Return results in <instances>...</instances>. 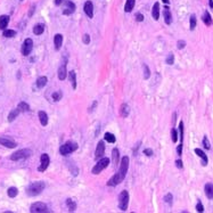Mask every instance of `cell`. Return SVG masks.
Listing matches in <instances>:
<instances>
[{
    "mask_svg": "<svg viewBox=\"0 0 213 213\" xmlns=\"http://www.w3.org/2000/svg\"><path fill=\"white\" fill-rule=\"evenodd\" d=\"M172 200H173V197H172V194H166L165 196H164V202L165 203H168L169 205H171L172 204Z\"/></svg>",
    "mask_w": 213,
    "mask_h": 213,
    "instance_id": "obj_39",
    "label": "cell"
},
{
    "mask_svg": "<svg viewBox=\"0 0 213 213\" xmlns=\"http://www.w3.org/2000/svg\"><path fill=\"white\" fill-rule=\"evenodd\" d=\"M62 91H55V93H53V99L55 100V102H59L61 99H62Z\"/></svg>",
    "mask_w": 213,
    "mask_h": 213,
    "instance_id": "obj_38",
    "label": "cell"
},
{
    "mask_svg": "<svg viewBox=\"0 0 213 213\" xmlns=\"http://www.w3.org/2000/svg\"><path fill=\"white\" fill-rule=\"evenodd\" d=\"M105 140H106V141H108V143H111V144H113V143H115L116 138H115V136H114L113 133L106 132V133H105Z\"/></svg>",
    "mask_w": 213,
    "mask_h": 213,
    "instance_id": "obj_35",
    "label": "cell"
},
{
    "mask_svg": "<svg viewBox=\"0 0 213 213\" xmlns=\"http://www.w3.org/2000/svg\"><path fill=\"white\" fill-rule=\"evenodd\" d=\"M175 165H177V168H178V169H182V166H184V165H182V161L177 160L175 161Z\"/></svg>",
    "mask_w": 213,
    "mask_h": 213,
    "instance_id": "obj_50",
    "label": "cell"
},
{
    "mask_svg": "<svg viewBox=\"0 0 213 213\" xmlns=\"http://www.w3.org/2000/svg\"><path fill=\"white\" fill-rule=\"evenodd\" d=\"M209 3H210V8H213V5H212V0H209Z\"/></svg>",
    "mask_w": 213,
    "mask_h": 213,
    "instance_id": "obj_54",
    "label": "cell"
},
{
    "mask_svg": "<svg viewBox=\"0 0 213 213\" xmlns=\"http://www.w3.org/2000/svg\"><path fill=\"white\" fill-rule=\"evenodd\" d=\"M58 79L59 80H65V78L67 77V70H66V61L64 62V64H62L59 68H58Z\"/></svg>",
    "mask_w": 213,
    "mask_h": 213,
    "instance_id": "obj_14",
    "label": "cell"
},
{
    "mask_svg": "<svg viewBox=\"0 0 213 213\" xmlns=\"http://www.w3.org/2000/svg\"><path fill=\"white\" fill-rule=\"evenodd\" d=\"M66 205H67V207H68V211H70V212H74V211L77 210V204H75V202L72 200V198H67Z\"/></svg>",
    "mask_w": 213,
    "mask_h": 213,
    "instance_id": "obj_26",
    "label": "cell"
},
{
    "mask_svg": "<svg viewBox=\"0 0 213 213\" xmlns=\"http://www.w3.org/2000/svg\"><path fill=\"white\" fill-rule=\"evenodd\" d=\"M144 154L147 155V156H152V155H153V150H152L150 148H146V149L144 150Z\"/></svg>",
    "mask_w": 213,
    "mask_h": 213,
    "instance_id": "obj_47",
    "label": "cell"
},
{
    "mask_svg": "<svg viewBox=\"0 0 213 213\" xmlns=\"http://www.w3.org/2000/svg\"><path fill=\"white\" fill-rule=\"evenodd\" d=\"M130 113V107L128 106L127 104H122L120 107V115L122 118H128Z\"/></svg>",
    "mask_w": 213,
    "mask_h": 213,
    "instance_id": "obj_20",
    "label": "cell"
},
{
    "mask_svg": "<svg viewBox=\"0 0 213 213\" xmlns=\"http://www.w3.org/2000/svg\"><path fill=\"white\" fill-rule=\"evenodd\" d=\"M45 182L43 181H37V182H32L30 186L27 187L26 193L27 195L30 196H37V195H40L41 193L45 189Z\"/></svg>",
    "mask_w": 213,
    "mask_h": 213,
    "instance_id": "obj_1",
    "label": "cell"
},
{
    "mask_svg": "<svg viewBox=\"0 0 213 213\" xmlns=\"http://www.w3.org/2000/svg\"><path fill=\"white\" fill-rule=\"evenodd\" d=\"M179 131H180V140H181V143H182V139H184V122L181 121L180 123H179Z\"/></svg>",
    "mask_w": 213,
    "mask_h": 213,
    "instance_id": "obj_42",
    "label": "cell"
},
{
    "mask_svg": "<svg viewBox=\"0 0 213 213\" xmlns=\"http://www.w3.org/2000/svg\"><path fill=\"white\" fill-rule=\"evenodd\" d=\"M48 206L45 204V203H41V202H37V203H33L30 207V212L31 213H45L48 212Z\"/></svg>",
    "mask_w": 213,
    "mask_h": 213,
    "instance_id": "obj_6",
    "label": "cell"
},
{
    "mask_svg": "<svg viewBox=\"0 0 213 213\" xmlns=\"http://www.w3.org/2000/svg\"><path fill=\"white\" fill-rule=\"evenodd\" d=\"M163 15H164V21L168 25H170L172 23V15H171V10L169 8V6H165L164 7V10H163Z\"/></svg>",
    "mask_w": 213,
    "mask_h": 213,
    "instance_id": "obj_15",
    "label": "cell"
},
{
    "mask_svg": "<svg viewBox=\"0 0 213 213\" xmlns=\"http://www.w3.org/2000/svg\"><path fill=\"white\" fill-rule=\"evenodd\" d=\"M7 194H8V196L9 197H16L17 196V194H18V189L16 188V187H10V188H8V190H7Z\"/></svg>",
    "mask_w": 213,
    "mask_h": 213,
    "instance_id": "obj_32",
    "label": "cell"
},
{
    "mask_svg": "<svg viewBox=\"0 0 213 213\" xmlns=\"http://www.w3.org/2000/svg\"><path fill=\"white\" fill-rule=\"evenodd\" d=\"M186 47V41L185 40H179L177 42V48L178 49H184Z\"/></svg>",
    "mask_w": 213,
    "mask_h": 213,
    "instance_id": "obj_44",
    "label": "cell"
},
{
    "mask_svg": "<svg viewBox=\"0 0 213 213\" xmlns=\"http://www.w3.org/2000/svg\"><path fill=\"white\" fill-rule=\"evenodd\" d=\"M75 3L70 1V0H65L64 1V9H63V14L64 15H71L75 12Z\"/></svg>",
    "mask_w": 213,
    "mask_h": 213,
    "instance_id": "obj_9",
    "label": "cell"
},
{
    "mask_svg": "<svg viewBox=\"0 0 213 213\" xmlns=\"http://www.w3.org/2000/svg\"><path fill=\"white\" fill-rule=\"evenodd\" d=\"M43 31H45V25H43V24H37L36 26L33 27V33L37 34V36L42 34Z\"/></svg>",
    "mask_w": 213,
    "mask_h": 213,
    "instance_id": "obj_30",
    "label": "cell"
},
{
    "mask_svg": "<svg viewBox=\"0 0 213 213\" xmlns=\"http://www.w3.org/2000/svg\"><path fill=\"white\" fill-rule=\"evenodd\" d=\"M177 153H178V155H179V156H181V153H182V143L177 147Z\"/></svg>",
    "mask_w": 213,
    "mask_h": 213,
    "instance_id": "obj_49",
    "label": "cell"
},
{
    "mask_svg": "<svg viewBox=\"0 0 213 213\" xmlns=\"http://www.w3.org/2000/svg\"><path fill=\"white\" fill-rule=\"evenodd\" d=\"M196 211H197V212H203V211H204V206H203V204H202L200 202H198V203L196 204Z\"/></svg>",
    "mask_w": 213,
    "mask_h": 213,
    "instance_id": "obj_45",
    "label": "cell"
},
{
    "mask_svg": "<svg viewBox=\"0 0 213 213\" xmlns=\"http://www.w3.org/2000/svg\"><path fill=\"white\" fill-rule=\"evenodd\" d=\"M203 22H204V24L205 25H207V26H210L211 24H212V17H211V15L209 12H205L204 15H203Z\"/></svg>",
    "mask_w": 213,
    "mask_h": 213,
    "instance_id": "obj_27",
    "label": "cell"
},
{
    "mask_svg": "<svg viewBox=\"0 0 213 213\" xmlns=\"http://www.w3.org/2000/svg\"><path fill=\"white\" fill-rule=\"evenodd\" d=\"M40 166L38 168V170L40 171V172H43V171H46L47 170V168L49 166V163H50V159H49V156H48V154H42L40 157Z\"/></svg>",
    "mask_w": 213,
    "mask_h": 213,
    "instance_id": "obj_11",
    "label": "cell"
},
{
    "mask_svg": "<svg viewBox=\"0 0 213 213\" xmlns=\"http://www.w3.org/2000/svg\"><path fill=\"white\" fill-rule=\"evenodd\" d=\"M109 164V159L108 157H102L99 159L98 162L95 164V166L93 168V174H99L104 169H106Z\"/></svg>",
    "mask_w": 213,
    "mask_h": 213,
    "instance_id": "obj_4",
    "label": "cell"
},
{
    "mask_svg": "<svg viewBox=\"0 0 213 213\" xmlns=\"http://www.w3.org/2000/svg\"><path fill=\"white\" fill-rule=\"evenodd\" d=\"M83 43H86V45L90 43V36L89 34H84L83 36Z\"/></svg>",
    "mask_w": 213,
    "mask_h": 213,
    "instance_id": "obj_46",
    "label": "cell"
},
{
    "mask_svg": "<svg viewBox=\"0 0 213 213\" xmlns=\"http://www.w3.org/2000/svg\"><path fill=\"white\" fill-rule=\"evenodd\" d=\"M136 19H137L138 22H143V21H144V15H143V14H137V15H136Z\"/></svg>",
    "mask_w": 213,
    "mask_h": 213,
    "instance_id": "obj_48",
    "label": "cell"
},
{
    "mask_svg": "<svg viewBox=\"0 0 213 213\" xmlns=\"http://www.w3.org/2000/svg\"><path fill=\"white\" fill-rule=\"evenodd\" d=\"M47 82H48V79H47L46 77H40L39 79H37V87H38L39 89H41V88L46 87Z\"/></svg>",
    "mask_w": 213,
    "mask_h": 213,
    "instance_id": "obj_29",
    "label": "cell"
},
{
    "mask_svg": "<svg viewBox=\"0 0 213 213\" xmlns=\"http://www.w3.org/2000/svg\"><path fill=\"white\" fill-rule=\"evenodd\" d=\"M54 2L56 6H59V5H62V2H64V0H55Z\"/></svg>",
    "mask_w": 213,
    "mask_h": 213,
    "instance_id": "obj_51",
    "label": "cell"
},
{
    "mask_svg": "<svg viewBox=\"0 0 213 213\" xmlns=\"http://www.w3.org/2000/svg\"><path fill=\"white\" fill-rule=\"evenodd\" d=\"M203 146H204L205 149H211V144H210L207 137H204L203 138Z\"/></svg>",
    "mask_w": 213,
    "mask_h": 213,
    "instance_id": "obj_41",
    "label": "cell"
},
{
    "mask_svg": "<svg viewBox=\"0 0 213 213\" xmlns=\"http://www.w3.org/2000/svg\"><path fill=\"white\" fill-rule=\"evenodd\" d=\"M195 153H196V154H197V155L200 156V159L203 160V165L205 166V165L207 164V161H209L207 156L205 155V153H204V152H203L202 149H200V148H196V149H195Z\"/></svg>",
    "mask_w": 213,
    "mask_h": 213,
    "instance_id": "obj_22",
    "label": "cell"
},
{
    "mask_svg": "<svg viewBox=\"0 0 213 213\" xmlns=\"http://www.w3.org/2000/svg\"><path fill=\"white\" fill-rule=\"evenodd\" d=\"M31 155H32V150H31V149H27V148H24V149L17 150V152H15L14 154H12L10 160L12 161L25 160V159H27V157H30Z\"/></svg>",
    "mask_w": 213,
    "mask_h": 213,
    "instance_id": "obj_3",
    "label": "cell"
},
{
    "mask_svg": "<svg viewBox=\"0 0 213 213\" xmlns=\"http://www.w3.org/2000/svg\"><path fill=\"white\" fill-rule=\"evenodd\" d=\"M128 168H129V157H128V156H124V157H122V160H121L120 170H119V172H120V174L123 177V178H125V175H127Z\"/></svg>",
    "mask_w": 213,
    "mask_h": 213,
    "instance_id": "obj_8",
    "label": "cell"
},
{
    "mask_svg": "<svg viewBox=\"0 0 213 213\" xmlns=\"http://www.w3.org/2000/svg\"><path fill=\"white\" fill-rule=\"evenodd\" d=\"M39 119H40L41 124H42L43 127H46V125L48 124V115L46 114V112H43V111H40V112H39Z\"/></svg>",
    "mask_w": 213,
    "mask_h": 213,
    "instance_id": "obj_24",
    "label": "cell"
},
{
    "mask_svg": "<svg viewBox=\"0 0 213 213\" xmlns=\"http://www.w3.org/2000/svg\"><path fill=\"white\" fill-rule=\"evenodd\" d=\"M129 205V193L127 190H122L119 195V209L121 211H127Z\"/></svg>",
    "mask_w": 213,
    "mask_h": 213,
    "instance_id": "obj_5",
    "label": "cell"
},
{
    "mask_svg": "<svg viewBox=\"0 0 213 213\" xmlns=\"http://www.w3.org/2000/svg\"><path fill=\"white\" fill-rule=\"evenodd\" d=\"M134 3H136V0H127L125 6H124V12H127V13L132 12L133 7H134Z\"/></svg>",
    "mask_w": 213,
    "mask_h": 213,
    "instance_id": "obj_23",
    "label": "cell"
},
{
    "mask_svg": "<svg viewBox=\"0 0 213 213\" xmlns=\"http://www.w3.org/2000/svg\"><path fill=\"white\" fill-rule=\"evenodd\" d=\"M171 139H172L173 143H177V140H178V134H177V130L175 129L171 130Z\"/></svg>",
    "mask_w": 213,
    "mask_h": 213,
    "instance_id": "obj_43",
    "label": "cell"
},
{
    "mask_svg": "<svg viewBox=\"0 0 213 213\" xmlns=\"http://www.w3.org/2000/svg\"><path fill=\"white\" fill-rule=\"evenodd\" d=\"M33 10H34V5H33V6L31 7V12H30V16H31V15L33 14Z\"/></svg>",
    "mask_w": 213,
    "mask_h": 213,
    "instance_id": "obj_52",
    "label": "cell"
},
{
    "mask_svg": "<svg viewBox=\"0 0 213 213\" xmlns=\"http://www.w3.org/2000/svg\"><path fill=\"white\" fill-rule=\"evenodd\" d=\"M17 108L19 109V112H27V111L30 109V106L27 105L26 103H24V102H21V103L18 104Z\"/></svg>",
    "mask_w": 213,
    "mask_h": 213,
    "instance_id": "obj_36",
    "label": "cell"
},
{
    "mask_svg": "<svg viewBox=\"0 0 213 213\" xmlns=\"http://www.w3.org/2000/svg\"><path fill=\"white\" fill-rule=\"evenodd\" d=\"M105 153V144L104 141H99L98 145H97V148H96V153H95V159L96 160H99L103 157Z\"/></svg>",
    "mask_w": 213,
    "mask_h": 213,
    "instance_id": "obj_12",
    "label": "cell"
},
{
    "mask_svg": "<svg viewBox=\"0 0 213 213\" xmlns=\"http://www.w3.org/2000/svg\"><path fill=\"white\" fill-rule=\"evenodd\" d=\"M8 23H9V16L8 15H1L0 16V30H6Z\"/></svg>",
    "mask_w": 213,
    "mask_h": 213,
    "instance_id": "obj_18",
    "label": "cell"
},
{
    "mask_svg": "<svg viewBox=\"0 0 213 213\" xmlns=\"http://www.w3.org/2000/svg\"><path fill=\"white\" fill-rule=\"evenodd\" d=\"M78 149V144L75 141H67L64 145H62L61 148H59V153L61 155H68L71 153H73L74 150Z\"/></svg>",
    "mask_w": 213,
    "mask_h": 213,
    "instance_id": "obj_2",
    "label": "cell"
},
{
    "mask_svg": "<svg viewBox=\"0 0 213 213\" xmlns=\"http://www.w3.org/2000/svg\"><path fill=\"white\" fill-rule=\"evenodd\" d=\"M0 144H1L2 146L7 147V148H15V147L17 146L15 141L10 140V139H8V138H3V137H1V138H0Z\"/></svg>",
    "mask_w": 213,
    "mask_h": 213,
    "instance_id": "obj_16",
    "label": "cell"
},
{
    "mask_svg": "<svg viewBox=\"0 0 213 213\" xmlns=\"http://www.w3.org/2000/svg\"><path fill=\"white\" fill-rule=\"evenodd\" d=\"M84 13L87 14V16L89 17V18H93V2L90 1V0H88V1H86V3H84Z\"/></svg>",
    "mask_w": 213,
    "mask_h": 213,
    "instance_id": "obj_13",
    "label": "cell"
},
{
    "mask_svg": "<svg viewBox=\"0 0 213 213\" xmlns=\"http://www.w3.org/2000/svg\"><path fill=\"white\" fill-rule=\"evenodd\" d=\"M112 154H113V162H114V165L116 166L118 163H119V155H120L119 149H118V148H114L113 152H112Z\"/></svg>",
    "mask_w": 213,
    "mask_h": 213,
    "instance_id": "obj_33",
    "label": "cell"
},
{
    "mask_svg": "<svg viewBox=\"0 0 213 213\" xmlns=\"http://www.w3.org/2000/svg\"><path fill=\"white\" fill-rule=\"evenodd\" d=\"M2 36L5 38H14L16 36V31H14V30H5Z\"/></svg>",
    "mask_w": 213,
    "mask_h": 213,
    "instance_id": "obj_34",
    "label": "cell"
},
{
    "mask_svg": "<svg viewBox=\"0 0 213 213\" xmlns=\"http://www.w3.org/2000/svg\"><path fill=\"white\" fill-rule=\"evenodd\" d=\"M196 23H197V21H196V16L193 14V15L190 16V19H189V29H190V31H194V30H195V27H196Z\"/></svg>",
    "mask_w": 213,
    "mask_h": 213,
    "instance_id": "obj_31",
    "label": "cell"
},
{
    "mask_svg": "<svg viewBox=\"0 0 213 213\" xmlns=\"http://www.w3.org/2000/svg\"><path fill=\"white\" fill-rule=\"evenodd\" d=\"M205 195H206V197L209 200H212L213 198V186L211 182L205 185Z\"/></svg>",
    "mask_w": 213,
    "mask_h": 213,
    "instance_id": "obj_21",
    "label": "cell"
},
{
    "mask_svg": "<svg viewBox=\"0 0 213 213\" xmlns=\"http://www.w3.org/2000/svg\"><path fill=\"white\" fill-rule=\"evenodd\" d=\"M162 1H163L164 3H166V5H169V3H170V0H162Z\"/></svg>",
    "mask_w": 213,
    "mask_h": 213,
    "instance_id": "obj_53",
    "label": "cell"
},
{
    "mask_svg": "<svg viewBox=\"0 0 213 213\" xmlns=\"http://www.w3.org/2000/svg\"><path fill=\"white\" fill-rule=\"evenodd\" d=\"M152 16L155 21L159 19L160 17V3L159 2H155L154 6H153V10H152Z\"/></svg>",
    "mask_w": 213,
    "mask_h": 213,
    "instance_id": "obj_19",
    "label": "cell"
},
{
    "mask_svg": "<svg viewBox=\"0 0 213 213\" xmlns=\"http://www.w3.org/2000/svg\"><path fill=\"white\" fill-rule=\"evenodd\" d=\"M123 180H124V178L121 175L120 172H118V173H115V174L107 181V186L115 187V186H118L119 184H121Z\"/></svg>",
    "mask_w": 213,
    "mask_h": 213,
    "instance_id": "obj_10",
    "label": "cell"
},
{
    "mask_svg": "<svg viewBox=\"0 0 213 213\" xmlns=\"http://www.w3.org/2000/svg\"><path fill=\"white\" fill-rule=\"evenodd\" d=\"M62 43H63V36L62 34H55L54 37V45H55V49L56 50H59L61 47H62Z\"/></svg>",
    "mask_w": 213,
    "mask_h": 213,
    "instance_id": "obj_17",
    "label": "cell"
},
{
    "mask_svg": "<svg viewBox=\"0 0 213 213\" xmlns=\"http://www.w3.org/2000/svg\"><path fill=\"white\" fill-rule=\"evenodd\" d=\"M143 70H144V79H149L150 77V71H149V67L147 66L146 64L143 65Z\"/></svg>",
    "mask_w": 213,
    "mask_h": 213,
    "instance_id": "obj_37",
    "label": "cell"
},
{
    "mask_svg": "<svg viewBox=\"0 0 213 213\" xmlns=\"http://www.w3.org/2000/svg\"><path fill=\"white\" fill-rule=\"evenodd\" d=\"M21 112H19V109L18 108H15V109H12L10 111V113H9V115H8V121L9 122H13L17 116H18V114H19Z\"/></svg>",
    "mask_w": 213,
    "mask_h": 213,
    "instance_id": "obj_28",
    "label": "cell"
},
{
    "mask_svg": "<svg viewBox=\"0 0 213 213\" xmlns=\"http://www.w3.org/2000/svg\"><path fill=\"white\" fill-rule=\"evenodd\" d=\"M165 62H166L168 65H172L173 62H174V56H173V54H169V55H168Z\"/></svg>",
    "mask_w": 213,
    "mask_h": 213,
    "instance_id": "obj_40",
    "label": "cell"
},
{
    "mask_svg": "<svg viewBox=\"0 0 213 213\" xmlns=\"http://www.w3.org/2000/svg\"><path fill=\"white\" fill-rule=\"evenodd\" d=\"M68 78H70V81H71V83H72L73 89H75V88H77V73H75L74 71L68 72Z\"/></svg>",
    "mask_w": 213,
    "mask_h": 213,
    "instance_id": "obj_25",
    "label": "cell"
},
{
    "mask_svg": "<svg viewBox=\"0 0 213 213\" xmlns=\"http://www.w3.org/2000/svg\"><path fill=\"white\" fill-rule=\"evenodd\" d=\"M32 49H33V41H32V39L27 38L22 45V54L24 56H29L32 52Z\"/></svg>",
    "mask_w": 213,
    "mask_h": 213,
    "instance_id": "obj_7",
    "label": "cell"
}]
</instances>
